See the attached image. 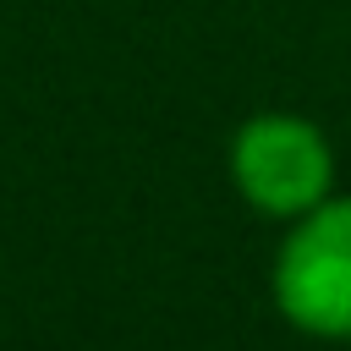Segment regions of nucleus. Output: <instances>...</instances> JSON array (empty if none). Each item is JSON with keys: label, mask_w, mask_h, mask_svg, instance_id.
<instances>
[{"label": "nucleus", "mask_w": 351, "mask_h": 351, "mask_svg": "<svg viewBox=\"0 0 351 351\" xmlns=\"http://www.w3.org/2000/svg\"><path fill=\"white\" fill-rule=\"evenodd\" d=\"M274 302L296 329L351 340V197L296 214L274 258Z\"/></svg>", "instance_id": "obj_1"}, {"label": "nucleus", "mask_w": 351, "mask_h": 351, "mask_svg": "<svg viewBox=\"0 0 351 351\" xmlns=\"http://www.w3.org/2000/svg\"><path fill=\"white\" fill-rule=\"evenodd\" d=\"M230 176L241 197L263 214L296 219L329 197L335 181V154L324 132L302 115H258L236 132L230 143Z\"/></svg>", "instance_id": "obj_2"}]
</instances>
